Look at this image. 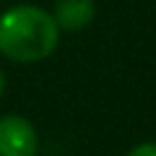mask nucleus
<instances>
[{"mask_svg": "<svg viewBox=\"0 0 156 156\" xmlns=\"http://www.w3.org/2000/svg\"><path fill=\"white\" fill-rule=\"evenodd\" d=\"M60 39L52 13L37 5H16L0 16V52L13 62H39L50 57Z\"/></svg>", "mask_w": 156, "mask_h": 156, "instance_id": "obj_1", "label": "nucleus"}, {"mask_svg": "<svg viewBox=\"0 0 156 156\" xmlns=\"http://www.w3.org/2000/svg\"><path fill=\"white\" fill-rule=\"evenodd\" d=\"M37 130L21 115L0 117V156H34L37 154Z\"/></svg>", "mask_w": 156, "mask_h": 156, "instance_id": "obj_2", "label": "nucleus"}, {"mask_svg": "<svg viewBox=\"0 0 156 156\" xmlns=\"http://www.w3.org/2000/svg\"><path fill=\"white\" fill-rule=\"evenodd\" d=\"M94 0H57L52 18L65 31H81L94 21Z\"/></svg>", "mask_w": 156, "mask_h": 156, "instance_id": "obj_3", "label": "nucleus"}, {"mask_svg": "<svg viewBox=\"0 0 156 156\" xmlns=\"http://www.w3.org/2000/svg\"><path fill=\"white\" fill-rule=\"evenodd\" d=\"M128 156H156V143H138L135 148H130Z\"/></svg>", "mask_w": 156, "mask_h": 156, "instance_id": "obj_4", "label": "nucleus"}, {"mask_svg": "<svg viewBox=\"0 0 156 156\" xmlns=\"http://www.w3.org/2000/svg\"><path fill=\"white\" fill-rule=\"evenodd\" d=\"M3 86H5V78H3V73H0V94H3Z\"/></svg>", "mask_w": 156, "mask_h": 156, "instance_id": "obj_5", "label": "nucleus"}]
</instances>
